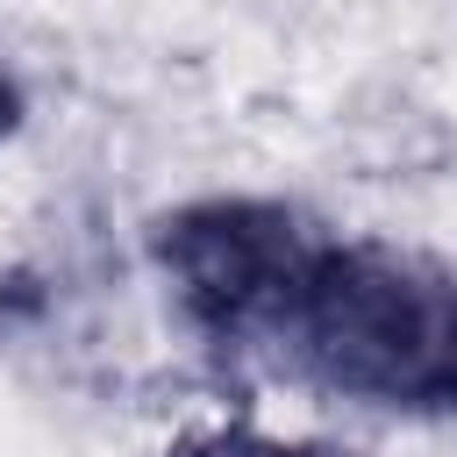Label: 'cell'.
I'll return each mask as SVG.
<instances>
[{
    "label": "cell",
    "mask_w": 457,
    "mask_h": 457,
    "mask_svg": "<svg viewBox=\"0 0 457 457\" xmlns=\"http://www.w3.org/2000/svg\"><path fill=\"white\" fill-rule=\"evenodd\" d=\"M271 364L386 421H457V264L393 236H328Z\"/></svg>",
    "instance_id": "obj_1"
},
{
    "label": "cell",
    "mask_w": 457,
    "mask_h": 457,
    "mask_svg": "<svg viewBox=\"0 0 457 457\" xmlns=\"http://www.w3.org/2000/svg\"><path fill=\"white\" fill-rule=\"evenodd\" d=\"M336 228L278 193H193L143 228V257L193 343L214 357H271L321 243Z\"/></svg>",
    "instance_id": "obj_2"
},
{
    "label": "cell",
    "mask_w": 457,
    "mask_h": 457,
    "mask_svg": "<svg viewBox=\"0 0 457 457\" xmlns=\"http://www.w3.org/2000/svg\"><path fill=\"white\" fill-rule=\"evenodd\" d=\"M164 457H350V450L328 436H286L264 421H207V428L171 436Z\"/></svg>",
    "instance_id": "obj_3"
},
{
    "label": "cell",
    "mask_w": 457,
    "mask_h": 457,
    "mask_svg": "<svg viewBox=\"0 0 457 457\" xmlns=\"http://www.w3.org/2000/svg\"><path fill=\"white\" fill-rule=\"evenodd\" d=\"M21 121H29V86L14 79V64L0 57V150L21 136Z\"/></svg>",
    "instance_id": "obj_4"
}]
</instances>
